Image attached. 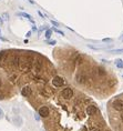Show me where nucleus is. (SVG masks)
I'll return each instance as SVG.
<instances>
[{
    "mask_svg": "<svg viewBox=\"0 0 123 131\" xmlns=\"http://www.w3.org/2000/svg\"><path fill=\"white\" fill-rule=\"evenodd\" d=\"M59 109L52 115V131H112L99 108L84 94L74 91L64 99L59 96Z\"/></svg>",
    "mask_w": 123,
    "mask_h": 131,
    "instance_id": "1",
    "label": "nucleus"
},
{
    "mask_svg": "<svg viewBox=\"0 0 123 131\" xmlns=\"http://www.w3.org/2000/svg\"><path fill=\"white\" fill-rule=\"evenodd\" d=\"M64 52V68L78 86L98 97H107L115 91L118 80L110 70L76 50L69 49Z\"/></svg>",
    "mask_w": 123,
    "mask_h": 131,
    "instance_id": "2",
    "label": "nucleus"
},
{
    "mask_svg": "<svg viewBox=\"0 0 123 131\" xmlns=\"http://www.w3.org/2000/svg\"><path fill=\"white\" fill-rule=\"evenodd\" d=\"M108 113L113 130L123 131V92L110 100Z\"/></svg>",
    "mask_w": 123,
    "mask_h": 131,
    "instance_id": "3",
    "label": "nucleus"
},
{
    "mask_svg": "<svg viewBox=\"0 0 123 131\" xmlns=\"http://www.w3.org/2000/svg\"><path fill=\"white\" fill-rule=\"evenodd\" d=\"M51 83L54 88H61V87L64 86L66 81H64V79L62 78L61 76H58V74H54L51 79Z\"/></svg>",
    "mask_w": 123,
    "mask_h": 131,
    "instance_id": "4",
    "label": "nucleus"
},
{
    "mask_svg": "<svg viewBox=\"0 0 123 131\" xmlns=\"http://www.w3.org/2000/svg\"><path fill=\"white\" fill-rule=\"evenodd\" d=\"M50 113H51V111H50V108L47 107V106H42V107H40L39 109V115L41 118H49L50 117Z\"/></svg>",
    "mask_w": 123,
    "mask_h": 131,
    "instance_id": "5",
    "label": "nucleus"
},
{
    "mask_svg": "<svg viewBox=\"0 0 123 131\" xmlns=\"http://www.w3.org/2000/svg\"><path fill=\"white\" fill-rule=\"evenodd\" d=\"M21 94H22L23 97H30L32 94V90L30 89V87H23V88L21 89Z\"/></svg>",
    "mask_w": 123,
    "mask_h": 131,
    "instance_id": "6",
    "label": "nucleus"
},
{
    "mask_svg": "<svg viewBox=\"0 0 123 131\" xmlns=\"http://www.w3.org/2000/svg\"><path fill=\"white\" fill-rule=\"evenodd\" d=\"M18 16H21V17H24V18H27V19H29V20L31 21L32 24H34V20H33V18H32L30 15H28V13H24V12H19L18 13Z\"/></svg>",
    "mask_w": 123,
    "mask_h": 131,
    "instance_id": "7",
    "label": "nucleus"
},
{
    "mask_svg": "<svg viewBox=\"0 0 123 131\" xmlns=\"http://www.w3.org/2000/svg\"><path fill=\"white\" fill-rule=\"evenodd\" d=\"M115 66H116L118 68H120V69H123V60H121V59H116V60H115Z\"/></svg>",
    "mask_w": 123,
    "mask_h": 131,
    "instance_id": "8",
    "label": "nucleus"
},
{
    "mask_svg": "<svg viewBox=\"0 0 123 131\" xmlns=\"http://www.w3.org/2000/svg\"><path fill=\"white\" fill-rule=\"evenodd\" d=\"M51 34H52V30H51V29H48L47 31H46V38H47V39H49L50 37H51Z\"/></svg>",
    "mask_w": 123,
    "mask_h": 131,
    "instance_id": "9",
    "label": "nucleus"
},
{
    "mask_svg": "<svg viewBox=\"0 0 123 131\" xmlns=\"http://www.w3.org/2000/svg\"><path fill=\"white\" fill-rule=\"evenodd\" d=\"M2 19H3V20H9L8 13H3V15H2Z\"/></svg>",
    "mask_w": 123,
    "mask_h": 131,
    "instance_id": "10",
    "label": "nucleus"
},
{
    "mask_svg": "<svg viewBox=\"0 0 123 131\" xmlns=\"http://www.w3.org/2000/svg\"><path fill=\"white\" fill-rule=\"evenodd\" d=\"M53 31H55L57 33H59V34H62V36H64V33H63L61 30H59V29H55V28H54V29H53Z\"/></svg>",
    "mask_w": 123,
    "mask_h": 131,
    "instance_id": "11",
    "label": "nucleus"
},
{
    "mask_svg": "<svg viewBox=\"0 0 123 131\" xmlns=\"http://www.w3.org/2000/svg\"><path fill=\"white\" fill-rule=\"evenodd\" d=\"M40 118H41V117H40L39 113H36V115H34V119H36L37 121H39V120H40Z\"/></svg>",
    "mask_w": 123,
    "mask_h": 131,
    "instance_id": "12",
    "label": "nucleus"
},
{
    "mask_svg": "<svg viewBox=\"0 0 123 131\" xmlns=\"http://www.w3.org/2000/svg\"><path fill=\"white\" fill-rule=\"evenodd\" d=\"M111 52H114V53H119V52H123V49H118V50H112Z\"/></svg>",
    "mask_w": 123,
    "mask_h": 131,
    "instance_id": "13",
    "label": "nucleus"
},
{
    "mask_svg": "<svg viewBox=\"0 0 123 131\" xmlns=\"http://www.w3.org/2000/svg\"><path fill=\"white\" fill-rule=\"evenodd\" d=\"M3 117H5V113H3L2 109H1V108H0V119H2Z\"/></svg>",
    "mask_w": 123,
    "mask_h": 131,
    "instance_id": "14",
    "label": "nucleus"
},
{
    "mask_svg": "<svg viewBox=\"0 0 123 131\" xmlns=\"http://www.w3.org/2000/svg\"><path fill=\"white\" fill-rule=\"evenodd\" d=\"M47 43H49V45H55V43H57V41H55V40H51V41H47Z\"/></svg>",
    "mask_w": 123,
    "mask_h": 131,
    "instance_id": "15",
    "label": "nucleus"
},
{
    "mask_svg": "<svg viewBox=\"0 0 123 131\" xmlns=\"http://www.w3.org/2000/svg\"><path fill=\"white\" fill-rule=\"evenodd\" d=\"M51 24H52L53 25V26H54V27H59V22H57V21H51Z\"/></svg>",
    "mask_w": 123,
    "mask_h": 131,
    "instance_id": "16",
    "label": "nucleus"
},
{
    "mask_svg": "<svg viewBox=\"0 0 123 131\" xmlns=\"http://www.w3.org/2000/svg\"><path fill=\"white\" fill-rule=\"evenodd\" d=\"M2 24H3V19L2 17H0V26H2Z\"/></svg>",
    "mask_w": 123,
    "mask_h": 131,
    "instance_id": "17",
    "label": "nucleus"
},
{
    "mask_svg": "<svg viewBox=\"0 0 123 131\" xmlns=\"http://www.w3.org/2000/svg\"><path fill=\"white\" fill-rule=\"evenodd\" d=\"M103 41L104 42H110V41H112V40L111 39H103Z\"/></svg>",
    "mask_w": 123,
    "mask_h": 131,
    "instance_id": "18",
    "label": "nucleus"
},
{
    "mask_svg": "<svg viewBox=\"0 0 123 131\" xmlns=\"http://www.w3.org/2000/svg\"><path fill=\"white\" fill-rule=\"evenodd\" d=\"M32 31H37V27H36V26L32 27Z\"/></svg>",
    "mask_w": 123,
    "mask_h": 131,
    "instance_id": "19",
    "label": "nucleus"
},
{
    "mask_svg": "<svg viewBox=\"0 0 123 131\" xmlns=\"http://www.w3.org/2000/svg\"><path fill=\"white\" fill-rule=\"evenodd\" d=\"M30 36H31V31H29L28 33H27V37H30Z\"/></svg>",
    "mask_w": 123,
    "mask_h": 131,
    "instance_id": "20",
    "label": "nucleus"
},
{
    "mask_svg": "<svg viewBox=\"0 0 123 131\" xmlns=\"http://www.w3.org/2000/svg\"><path fill=\"white\" fill-rule=\"evenodd\" d=\"M38 13H39V15H40V16H41V17H42V18H45V16H43V15H42V13H41V12H40V11H39V12H38Z\"/></svg>",
    "mask_w": 123,
    "mask_h": 131,
    "instance_id": "21",
    "label": "nucleus"
},
{
    "mask_svg": "<svg viewBox=\"0 0 123 131\" xmlns=\"http://www.w3.org/2000/svg\"><path fill=\"white\" fill-rule=\"evenodd\" d=\"M0 39L2 40V41H7V39H5V38H2V37H0Z\"/></svg>",
    "mask_w": 123,
    "mask_h": 131,
    "instance_id": "22",
    "label": "nucleus"
},
{
    "mask_svg": "<svg viewBox=\"0 0 123 131\" xmlns=\"http://www.w3.org/2000/svg\"><path fill=\"white\" fill-rule=\"evenodd\" d=\"M29 2H30V3H32V5H33V3H34V1H33V0H29Z\"/></svg>",
    "mask_w": 123,
    "mask_h": 131,
    "instance_id": "23",
    "label": "nucleus"
},
{
    "mask_svg": "<svg viewBox=\"0 0 123 131\" xmlns=\"http://www.w3.org/2000/svg\"><path fill=\"white\" fill-rule=\"evenodd\" d=\"M3 99V97H2V96H0V100H2Z\"/></svg>",
    "mask_w": 123,
    "mask_h": 131,
    "instance_id": "24",
    "label": "nucleus"
},
{
    "mask_svg": "<svg viewBox=\"0 0 123 131\" xmlns=\"http://www.w3.org/2000/svg\"><path fill=\"white\" fill-rule=\"evenodd\" d=\"M122 41H123V37H122Z\"/></svg>",
    "mask_w": 123,
    "mask_h": 131,
    "instance_id": "25",
    "label": "nucleus"
},
{
    "mask_svg": "<svg viewBox=\"0 0 123 131\" xmlns=\"http://www.w3.org/2000/svg\"><path fill=\"white\" fill-rule=\"evenodd\" d=\"M0 33H1V30H0Z\"/></svg>",
    "mask_w": 123,
    "mask_h": 131,
    "instance_id": "26",
    "label": "nucleus"
},
{
    "mask_svg": "<svg viewBox=\"0 0 123 131\" xmlns=\"http://www.w3.org/2000/svg\"><path fill=\"white\" fill-rule=\"evenodd\" d=\"M0 84H1V82H0Z\"/></svg>",
    "mask_w": 123,
    "mask_h": 131,
    "instance_id": "27",
    "label": "nucleus"
},
{
    "mask_svg": "<svg viewBox=\"0 0 123 131\" xmlns=\"http://www.w3.org/2000/svg\"><path fill=\"white\" fill-rule=\"evenodd\" d=\"M122 77H123V76H122Z\"/></svg>",
    "mask_w": 123,
    "mask_h": 131,
    "instance_id": "28",
    "label": "nucleus"
}]
</instances>
